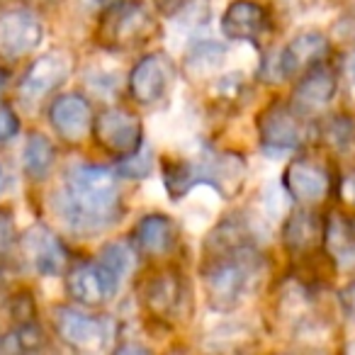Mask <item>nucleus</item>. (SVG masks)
<instances>
[{
    "instance_id": "obj_1",
    "label": "nucleus",
    "mask_w": 355,
    "mask_h": 355,
    "mask_svg": "<svg viewBox=\"0 0 355 355\" xmlns=\"http://www.w3.org/2000/svg\"><path fill=\"white\" fill-rule=\"evenodd\" d=\"M119 173L110 166L78 163L66 171L59 195V214L71 229L83 234L105 232L124 217L127 207L119 188Z\"/></svg>"
},
{
    "instance_id": "obj_2",
    "label": "nucleus",
    "mask_w": 355,
    "mask_h": 355,
    "mask_svg": "<svg viewBox=\"0 0 355 355\" xmlns=\"http://www.w3.org/2000/svg\"><path fill=\"white\" fill-rule=\"evenodd\" d=\"M263 277V256L256 243L202 251L200 280L205 302L217 314H232L256 292Z\"/></svg>"
},
{
    "instance_id": "obj_3",
    "label": "nucleus",
    "mask_w": 355,
    "mask_h": 355,
    "mask_svg": "<svg viewBox=\"0 0 355 355\" xmlns=\"http://www.w3.org/2000/svg\"><path fill=\"white\" fill-rule=\"evenodd\" d=\"M137 292L144 314L156 324L168 326L188 314L185 306L190 304V285L185 280V272L173 263L151 268L139 280Z\"/></svg>"
},
{
    "instance_id": "obj_4",
    "label": "nucleus",
    "mask_w": 355,
    "mask_h": 355,
    "mask_svg": "<svg viewBox=\"0 0 355 355\" xmlns=\"http://www.w3.org/2000/svg\"><path fill=\"white\" fill-rule=\"evenodd\" d=\"M158 35V22L141 0H119L100 10L95 40L112 51L137 49Z\"/></svg>"
},
{
    "instance_id": "obj_5",
    "label": "nucleus",
    "mask_w": 355,
    "mask_h": 355,
    "mask_svg": "<svg viewBox=\"0 0 355 355\" xmlns=\"http://www.w3.org/2000/svg\"><path fill=\"white\" fill-rule=\"evenodd\" d=\"M90 137L105 153H110L114 158L139 151L144 146V141H146L141 117L134 110L124 107V105L105 107L103 112L95 114Z\"/></svg>"
},
{
    "instance_id": "obj_6",
    "label": "nucleus",
    "mask_w": 355,
    "mask_h": 355,
    "mask_svg": "<svg viewBox=\"0 0 355 355\" xmlns=\"http://www.w3.org/2000/svg\"><path fill=\"white\" fill-rule=\"evenodd\" d=\"M258 144L268 151H295L306 141L304 117L290 107V103L272 98L256 114Z\"/></svg>"
},
{
    "instance_id": "obj_7",
    "label": "nucleus",
    "mask_w": 355,
    "mask_h": 355,
    "mask_svg": "<svg viewBox=\"0 0 355 355\" xmlns=\"http://www.w3.org/2000/svg\"><path fill=\"white\" fill-rule=\"evenodd\" d=\"M54 331L69 348L80 353H100L110 348V340L114 338V329L107 319L85 314L73 306H56Z\"/></svg>"
},
{
    "instance_id": "obj_8",
    "label": "nucleus",
    "mask_w": 355,
    "mask_h": 355,
    "mask_svg": "<svg viewBox=\"0 0 355 355\" xmlns=\"http://www.w3.org/2000/svg\"><path fill=\"white\" fill-rule=\"evenodd\" d=\"M73 73V56L66 49H54L37 56L25 71L17 95L25 105H40L44 98L54 95Z\"/></svg>"
},
{
    "instance_id": "obj_9",
    "label": "nucleus",
    "mask_w": 355,
    "mask_h": 355,
    "mask_svg": "<svg viewBox=\"0 0 355 355\" xmlns=\"http://www.w3.org/2000/svg\"><path fill=\"white\" fill-rule=\"evenodd\" d=\"M173 83V61L163 51H148L127 76L129 98L141 107H153L166 98Z\"/></svg>"
},
{
    "instance_id": "obj_10",
    "label": "nucleus",
    "mask_w": 355,
    "mask_h": 355,
    "mask_svg": "<svg viewBox=\"0 0 355 355\" xmlns=\"http://www.w3.org/2000/svg\"><path fill=\"white\" fill-rule=\"evenodd\" d=\"M119 287L122 285L98 261H78L66 268V292L76 304L85 309L107 304L117 297Z\"/></svg>"
},
{
    "instance_id": "obj_11",
    "label": "nucleus",
    "mask_w": 355,
    "mask_h": 355,
    "mask_svg": "<svg viewBox=\"0 0 355 355\" xmlns=\"http://www.w3.org/2000/svg\"><path fill=\"white\" fill-rule=\"evenodd\" d=\"M326 217L314 207H297L282 219V246L295 261H311L324 253Z\"/></svg>"
},
{
    "instance_id": "obj_12",
    "label": "nucleus",
    "mask_w": 355,
    "mask_h": 355,
    "mask_svg": "<svg viewBox=\"0 0 355 355\" xmlns=\"http://www.w3.org/2000/svg\"><path fill=\"white\" fill-rule=\"evenodd\" d=\"M198 163L200 185H209L224 200H236L246 188L248 163L239 151H207Z\"/></svg>"
},
{
    "instance_id": "obj_13",
    "label": "nucleus",
    "mask_w": 355,
    "mask_h": 355,
    "mask_svg": "<svg viewBox=\"0 0 355 355\" xmlns=\"http://www.w3.org/2000/svg\"><path fill=\"white\" fill-rule=\"evenodd\" d=\"M282 188L302 207H316L334 190V180L326 166H321L314 158H292L282 173Z\"/></svg>"
},
{
    "instance_id": "obj_14",
    "label": "nucleus",
    "mask_w": 355,
    "mask_h": 355,
    "mask_svg": "<svg viewBox=\"0 0 355 355\" xmlns=\"http://www.w3.org/2000/svg\"><path fill=\"white\" fill-rule=\"evenodd\" d=\"M336 93H338V71L331 69L326 61H321L302 76H297V83L287 103L300 117L306 119L329 107Z\"/></svg>"
},
{
    "instance_id": "obj_15",
    "label": "nucleus",
    "mask_w": 355,
    "mask_h": 355,
    "mask_svg": "<svg viewBox=\"0 0 355 355\" xmlns=\"http://www.w3.org/2000/svg\"><path fill=\"white\" fill-rule=\"evenodd\" d=\"M129 243L141 258L166 261L180 246V227L173 217L163 212H148L134 224Z\"/></svg>"
},
{
    "instance_id": "obj_16",
    "label": "nucleus",
    "mask_w": 355,
    "mask_h": 355,
    "mask_svg": "<svg viewBox=\"0 0 355 355\" xmlns=\"http://www.w3.org/2000/svg\"><path fill=\"white\" fill-rule=\"evenodd\" d=\"M44 40V25L32 10L0 12V59L20 61L37 51Z\"/></svg>"
},
{
    "instance_id": "obj_17",
    "label": "nucleus",
    "mask_w": 355,
    "mask_h": 355,
    "mask_svg": "<svg viewBox=\"0 0 355 355\" xmlns=\"http://www.w3.org/2000/svg\"><path fill=\"white\" fill-rule=\"evenodd\" d=\"M93 105L80 93H61L49 105V122L66 144H83L93 132Z\"/></svg>"
},
{
    "instance_id": "obj_18",
    "label": "nucleus",
    "mask_w": 355,
    "mask_h": 355,
    "mask_svg": "<svg viewBox=\"0 0 355 355\" xmlns=\"http://www.w3.org/2000/svg\"><path fill=\"white\" fill-rule=\"evenodd\" d=\"M331 42L319 30H302L285 44V49L277 51V73L280 80H295L311 66L329 59Z\"/></svg>"
},
{
    "instance_id": "obj_19",
    "label": "nucleus",
    "mask_w": 355,
    "mask_h": 355,
    "mask_svg": "<svg viewBox=\"0 0 355 355\" xmlns=\"http://www.w3.org/2000/svg\"><path fill=\"white\" fill-rule=\"evenodd\" d=\"M20 248L27 263L42 275H61L69 268V251L61 243V239L44 224H35L20 239Z\"/></svg>"
},
{
    "instance_id": "obj_20",
    "label": "nucleus",
    "mask_w": 355,
    "mask_h": 355,
    "mask_svg": "<svg viewBox=\"0 0 355 355\" xmlns=\"http://www.w3.org/2000/svg\"><path fill=\"white\" fill-rule=\"evenodd\" d=\"M219 30L232 42H261L270 30V12L261 0H232L222 12Z\"/></svg>"
},
{
    "instance_id": "obj_21",
    "label": "nucleus",
    "mask_w": 355,
    "mask_h": 355,
    "mask_svg": "<svg viewBox=\"0 0 355 355\" xmlns=\"http://www.w3.org/2000/svg\"><path fill=\"white\" fill-rule=\"evenodd\" d=\"M229 46L219 42L205 40L195 42L183 56V76L190 83H209L214 76L222 73V66L227 61Z\"/></svg>"
},
{
    "instance_id": "obj_22",
    "label": "nucleus",
    "mask_w": 355,
    "mask_h": 355,
    "mask_svg": "<svg viewBox=\"0 0 355 355\" xmlns=\"http://www.w3.org/2000/svg\"><path fill=\"white\" fill-rule=\"evenodd\" d=\"M324 256L334 263L336 270L353 272L355 270V241L350 234V224L338 212L326 217L324 232Z\"/></svg>"
},
{
    "instance_id": "obj_23",
    "label": "nucleus",
    "mask_w": 355,
    "mask_h": 355,
    "mask_svg": "<svg viewBox=\"0 0 355 355\" xmlns=\"http://www.w3.org/2000/svg\"><path fill=\"white\" fill-rule=\"evenodd\" d=\"M248 98V83L243 73L232 71V73H219L209 80L207 85V103L217 112H236L243 107Z\"/></svg>"
},
{
    "instance_id": "obj_24",
    "label": "nucleus",
    "mask_w": 355,
    "mask_h": 355,
    "mask_svg": "<svg viewBox=\"0 0 355 355\" xmlns=\"http://www.w3.org/2000/svg\"><path fill=\"white\" fill-rule=\"evenodd\" d=\"M56 166V146L46 134L35 132L30 134L25 144V151H22V168H25V175L30 178L32 183H42L49 178V173Z\"/></svg>"
},
{
    "instance_id": "obj_25",
    "label": "nucleus",
    "mask_w": 355,
    "mask_h": 355,
    "mask_svg": "<svg viewBox=\"0 0 355 355\" xmlns=\"http://www.w3.org/2000/svg\"><path fill=\"white\" fill-rule=\"evenodd\" d=\"M161 175H163V188H166L168 198L173 202L183 200L195 185H200V173L198 163L188 161V158H161Z\"/></svg>"
},
{
    "instance_id": "obj_26",
    "label": "nucleus",
    "mask_w": 355,
    "mask_h": 355,
    "mask_svg": "<svg viewBox=\"0 0 355 355\" xmlns=\"http://www.w3.org/2000/svg\"><path fill=\"white\" fill-rule=\"evenodd\" d=\"M139 253L134 251V246L129 241H110L103 246V251L98 253L95 261L122 285V280H127L129 272L134 270V261Z\"/></svg>"
},
{
    "instance_id": "obj_27",
    "label": "nucleus",
    "mask_w": 355,
    "mask_h": 355,
    "mask_svg": "<svg viewBox=\"0 0 355 355\" xmlns=\"http://www.w3.org/2000/svg\"><path fill=\"white\" fill-rule=\"evenodd\" d=\"M316 132H319L316 134L319 141L336 151H345L355 141V122L348 114H331L316 127Z\"/></svg>"
},
{
    "instance_id": "obj_28",
    "label": "nucleus",
    "mask_w": 355,
    "mask_h": 355,
    "mask_svg": "<svg viewBox=\"0 0 355 355\" xmlns=\"http://www.w3.org/2000/svg\"><path fill=\"white\" fill-rule=\"evenodd\" d=\"M251 329L248 324H222L209 334V348L214 350H232V340H234V350L246 348V340L251 338Z\"/></svg>"
},
{
    "instance_id": "obj_29",
    "label": "nucleus",
    "mask_w": 355,
    "mask_h": 355,
    "mask_svg": "<svg viewBox=\"0 0 355 355\" xmlns=\"http://www.w3.org/2000/svg\"><path fill=\"white\" fill-rule=\"evenodd\" d=\"M151 168H153L151 151L141 146L139 151L129 153V156L117 158L114 171H117L119 178H124V180H141V178H146L148 173H151Z\"/></svg>"
},
{
    "instance_id": "obj_30",
    "label": "nucleus",
    "mask_w": 355,
    "mask_h": 355,
    "mask_svg": "<svg viewBox=\"0 0 355 355\" xmlns=\"http://www.w3.org/2000/svg\"><path fill=\"white\" fill-rule=\"evenodd\" d=\"M15 343H17V348H20V350H40V348H44L46 336H44V331H42V326L37 324V319L17 324Z\"/></svg>"
},
{
    "instance_id": "obj_31",
    "label": "nucleus",
    "mask_w": 355,
    "mask_h": 355,
    "mask_svg": "<svg viewBox=\"0 0 355 355\" xmlns=\"http://www.w3.org/2000/svg\"><path fill=\"white\" fill-rule=\"evenodd\" d=\"M212 17V6L209 0H188L175 20H180L185 27H205Z\"/></svg>"
},
{
    "instance_id": "obj_32",
    "label": "nucleus",
    "mask_w": 355,
    "mask_h": 355,
    "mask_svg": "<svg viewBox=\"0 0 355 355\" xmlns=\"http://www.w3.org/2000/svg\"><path fill=\"white\" fill-rule=\"evenodd\" d=\"M17 246V227L15 219L8 209H0V263L10 256V251Z\"/></svg>"
},
{
    "instance_id": "obj_33",
    "label": "nucleus",
    "mask_w": 355,
    "mask_h": 355,
    "mask_svg": "<svg viewBox=\"0 0 355 355\" xmlns=\"http://www.w3.org/2000/svg\"><path fill=\"white\" fill-rule=\"evenodd\" d=\"M20 134V117L8 103L0 100V148L8 146Z\"/></svg>"
},
{
    "instance_id": "obj_34",
    "label": "nucleus",
    "mask_w": 355,
    "mask_h": 355,
    "mask_svg": "<svg viewBox=\"0 0 355 355\" xmlns=\"http://www.w3.org/2000/svg\"><path fill=\"white\" fill-rule=\"evenodd\" d=\"M10 316L15 319V324L37 319V306H35V300H32L30 292H20V295L12 297L10 300Z\"/></svg>"
},
{
    "instance_id": "obj_35",
    "label": "nucleus",
    "mask_w": 355,
    "mask_h": 355,
    "mask_svg": "<svg viewBox=\"0 0 355 355\" xmlns=\"http://www.w3.org/2000/svg\"><path fill=\"white\" fill-rule=\"evenodd\" d=\"M336 202L345 209H355V171L345 173L336 185Z\"/></svg>"
},
{
    "instance_id": "obj_36",
    "label": "nucleus",
    "mask_w": 355,
    "mask_h": 355,
    "mask_svg": "<svg viewBox=\"0 0 355 355\" xmlns=\"http://www.w3.org/2000/svg\"><path fill=\"white\" fill-rule=\"evenodd\" d=\"M338 80H343L350 100L355 103V51L343 59V64H340V69H338Z\"/></svg>"
},
{
    "instance_id": "obj_37",
    "label": "nucleus",
    "mask_w": 355,
    "mask_h": 355,
    "mask_svg": "<svg viewBox=\"0 0 355 355\" xmlns=\"http://www.w3.org/2000/svg\"><path fill=\"white\" fill-rule=\"evenodd\" d=\"M185 3H188V0H151L153 10L161 17H168V20H175V17L180 15V10H183Z\"/></svg>"
},
{
    "instance_id": "obj_38",
    "label": "nucleus",
    "mask_w": 355,
    "mask_h": 355,
    "mask_svg": "<svg viewBox=\"0 0 355 355\" xmlns=\"http://www.w3.org/2000/svg\"><path fill=\"white\" fill-rule=\"evenodd\" d=\"M338 302H340V306H343L345 316H350V319H355V282H350V285L345 287L343 292H340Z\"/></svg>"
},
{
    "instance_id": "obj_39",
    "label": "nucleus",
    "mask_w": 355,
    "mask_h": 355,
    "mask_svg": "<svg viewBox=\"0 0 355 355\" xmlns=\"http://www.w3.org/2000/svg\"><path fill=\"white\" fill-rule=\"evenodd\" d=\"M83 3L90 8V10H105V8L114 6V3H119V0H83Z\"/></svg>"
},
{
    "instance_id": "obj_40",
    "label": "nucleus",
    "mask_w": 355,
    "mask_h": 355,
    "mask_svg": "<svg viewBox=\"0 0 355 355\" xmlns=\"http://www.w3.org/2000/svg\"><path fill=\"white\" fill-rule=\"evenodd\" d=\"M6 190V171H3V166H0V193Z\"/></svg>"
},
{
    "instance_id": "obj_41",
    "label": "nucleus",
    "mask_w": 355,
    "mask_h": 355,
    "mask_svg": "<svg viewBox=\"0 0 355 355\" xmlns=\"http://www.w3.org/2000/svg\"><path fill=\"white\" fill-rule=\"evenodd\" d=\"M6 80H8V76H6V71H0V90L6 88Z\"/></svg>"
},
{
    "instance_id": "obj_42",
    "label": "nucleus",
    "mask_w": 355,
    "mask_h": 355,
    "mask_svg": "<svg viewBox=\"0 0 355 355\" xmlns=\"http://www.w3.org/2000/svg\"><path fill=\"white\" fill-rule=\"evenodd\" d=\"M348 224H350V234H353V241H355V217H353V219H350V222H348Z\"/></svg>"
},
{
    "instance_id": "obj_43",
    "label": "nucleus",
    "mask_w": 355,
    "mask_h": 355,
    "mask_svg": "<svg viewBox=\"0 0 355 355\" xmlns=\"http://www.w3.org/2000/svg\"><path fill=\"white\" fill-rule=\"evenodd\" d=\"M321 3H326V6H336V3H340V0H321Z\"/></svg>"
},
{
    "instance_id": "obj_44",
    "label": "nucleus",
    "mask_w": 355,
    "mask_h": 355,
    "mask_svg": "<svg viewBox=\"0 0 355 355\" xmlns=\"http://www.w3.org/2000/svg\"><path fill=\"white\" fill-rule=\"evenodd\" d=\"M348 350H350V353H355V343H350V345H348Z\"/></svg>"
}]
</instances>
